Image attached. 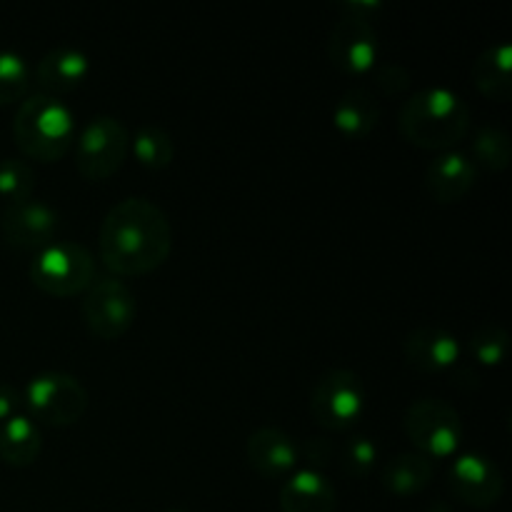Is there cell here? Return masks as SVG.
<instances>
[{"mask_svg":"<svg viewBox=\"0 0 512 512\" xmlns=\"http://www.w3.org/2000/svg\"><path fill=\"white\" fill-rule=\"evenodd\" d=\"M98 253L120 278H140L163 268L173 253V225L148 198H125L100 223Z\"/></svg>","mask_w":512,"mask_h":512,"instance_id":"obj_1","label":"cell"},{"mask_svg":"<svg viewBox=\"0 0 512 512\" xmlns=\"http://www.w3.org/2000/svg\"><path fill=\"white\" fill-rule=\"evenodd\" d=\"M398 130L420 150L448 153L470 130V108L455 90L435 85L410 95L398 113Z\"/></svg>","mask_w":512,"mask_h":512,"instance_id":"obj_2","label":"cell"},{"mask_svg":"<svg viewBox=\"0 0 512 512\" xmlns=\"http://www.w3.org/2000/svg\"><path fill=\"white\" fill-rule=\"evenodd\" d=\"M13 138L25 158L58 163L75 143L73 110L53 95H28L15 113Z\"/></svg>","mask_w":512,"mask_h":512,"instance_id":"obj_3","label":"cell"},{"mask_svg":"<svg viewBox=\"0 0 512 512\" xmlns=\"http://www.w3.org/2000/svg\"><path fill=\"white\" fill-rule=\"evenodd\" d=\"M30 283L50 298H75L93 285L95 260L80 243H53L38 250L28 268Z\"/></svg>","mask_w":512,"mask_h":512,"instance_id":"obj_4","label":"cell"},{"mask_svg":"<svg viewBox=\"0 0 512 512\" xmlns=\"http://www.w3.org/2000/svg\"><path fill=\"white\" fill-rule=\"evenodd\" d=\"M368 403L365 383L358 373L345 368L320 375L310 393V415L328 433H345L360 423Z\"/></svg>","mask_w":512,"mask_h":512,"instance_id":"obj_5","label":"cell"},{"mask_svg":"<svg viewBox=\"0 0 512 512\" xmlns=\"http://www.w3.org/2000/svg\"><path fill=\"white\" fill-rule=\"evenodd\" d=\"M403 428L415 453L430 460H445L463 443V418L440 398H420L405 410Z\"/></svg>","mask_w":512,"mask_h":512,"instance_id":"obj_6","label":"cell"},{"mask_svg":"<svg viewBox=\"0 0 512 512\" xmlns=\"http://www.w3.org/2000/svg\"><path fill=\"white\" fill-rule=\"evenodd\" d=\"M130 153V133L113 115H95L75 140V168L85 180H108Z\"/></svg>","mask_w":512,"mask_h":512,"instance_id":"obj_7","label":"cell"},{"mask_svg":"<svg viewBox=\"0 0 512 512\" xmlns=\"http://www.w3.org/2000/svg\"><path fill=\"white\" fill-rule=\"evenodd\" d=\"M25 408L38 423L50 428L75 425L88 410V390L70 373H40L28 383L23 395Z\"/></svg>","mask_w":512,"mask_h":512,"instance_id":"obj_8","label":"cell"},{"mask_svg":"<svg viewBox=\"0 0 512 512\" xmlns=\"http://www.w3.org/2000/svg\"><path fill=\"white\" fill-rule=\"evenodd\" d=\"M138 303L123 280L100 278L85 290L83 320L90 335L98 340H118L133 328Z\"/></svg>","mask_w":512,"mask_h":512,"instance_id":"obj_9","label":"cell"},{"mask_svg":"<svg viewBox=\"0 0 512 512\" xmlns=\"http://www.w3.org/2000/svg\"><path fill=\"white\" fill-rule=\"evenodd\" d=\"M380 40L373 23L353 15H340L328 38V58L343 75H368L378 68Z\"/></svg>","mask_w":512,"mask_h":512,"instance_id":"obj_10","label":"cell"},{"mask_svg":"<svg viewBox=\"0 0 512 512\" xmlns=\"http://www.w3.org/2000/svg\"><path fill=\"white\" fill-rule=\"evenodd\" d=\"M0 230L13 248L38 253L58 238L60 215L48 203L30 198L23 203L5 205L3 215H0Z\"/></svg>","mask_w":512,"mask_h":512,"instance_id":"obj_11","label":"cell"},{"mask_svg":"<svg viewBox=\"0 0 512 512\" xmlns=\"http://www.w3.org/2000/svg\"><path fill=\"white\" fill-rule=\"evenodd\" d=\"M448 485L460 503L478 510L493 508L505 490L498 465L480 453L458 455L448 470Z\"/></svg>","mask_w":512,"mask_h":512,"instance_id":"obj_12","label":"cell"},{"mask_svg":"<svg viewBox=\"0 0 512 512\" xmlns=\"http://www.w3.org/2000/svg\"><path fill=\"white\" fill-rule=\"evenodd\" d=\"M245 458L260 478L288 480L300 463V448L288 433L265 425L250 433L245 443Z\"/></svg>","mask_w":512,"mask_h":512,"instance_id":"obj_13","label":"cell"},{"mask_svg":"<svg viewBox=\"0 0 512 512\" xmlns=\"http://www.w3.org/2000/svg\"><path fill=\"white\" fill-rule=\"evenodd\" d=\"M478 183V168L470 155L448 150L425 168V193L440 205L460 203Z\"/></svg>","mask_w":512,"mask_h":512,"instance_id":"obj_14","label":"cell"},{"mask_svg":"<svg viewBox=\"0 0 512 512\" xmlns=\"http://www.w3.org/2000/svg\"><path fill=\"white\" fill-rule=\"evenodd\" d=\"M403 355L410 368L420 370V373H445L458 365L460 343L448 330L423 325V328L408 333L403 343Z\"/></svg>","mask_w":512,"mask_h":512,"instance_id":"obj_15","label":"cell"},{"mask_svg":"<svg viewBox=\"0 0 512 512\" xmlns=\"http://www.w3.org/2000/svg\"><path fill=\"white\" fill-rule=\"evenodd\" d=\"M90 75V60L83 50L60 45L48 50L35 65V83L43 90V95H68L78 90Z\"/></svg>","mask_w":512,"mask_h":512,"instance_id":"obj_16","label":"cell"},{"mask_svg":"<svg viewBox=\"0 0 512 512\" xmlns=\"http://www.w3.org/2000/svg\"><path fill=\"white\" fill-rule=\"evenodd\" d=\"M335 505H338L335 485L315 470H298L280 488L283 512H335Z\"/></svg>","mask_w":512,"mask_h":512,"instance_id":"obj_17","label":"cell"},{"mask_svg":"<svg viewBox=\"0 0 512 512\" xmlns=\"http://www.w3.org/2000/svg\"><path fill=\"white\" fill-rule=\"evenodd\" d=\"M380 115H383V108H380L378 95L368 88H350L333 105L335 130L348 140L368 138L378 128Z\"/></svg>","mask_w":512,"mask_h":512,"instance_id":"obj_18","label":"cell"},{"mask_svg":"<svg viewBox=\"0 0 512 512\" xmlns=\"http://www.w3.org/2000/svg\"><path fill=\"white\" fill-rule=\"evenodd\" d=\"M473 83L488 100L508 103L512 98V48L508 43L490 45L475 58Z\"/></svg>","mask_w":512,"mask_h":512,"instance_id":"obj_19","label":"cell"},{"mask_svg":"<svg viewBox=\"0 0 512 512\" xmlns=\"http://www.w3.org/2000/svg\"><path fill=\"white\" fill-rule=\"evenodd\" d=\"M435 465L433 460L420 453H398L385 463L380 473V483L395 498H410L418 495L433 483Z\"/></svg>","mask_w":512,"mask_h":512,"instance_id":"obj_20","label":"cell"},{"mask_svg":"<svg viewBox=\"0 0 512 512\" xmlns=\"http://www.w3.org/2000/svg\"><path fill=\"white\" fill-rule=\"evenodd\" d=\"M43 450V435L35 420L28 415H15V418L0 423V460L10 468H28L40 458Z\"/></svg>","mask_w":512,"mask_h":512,"instance_id":"obj_21","label":"cell"},{"mask_svg":"<svg viewBox=\"0 0 512 512\" xmlns=\"http://www.w3.org/2000/svg\"><path fill=\"white\" fill-rule=\"evenodd\" d=\"M470 155H473L475 168H483L488 173H503L508 170L512 160V145L510 135L498 125H485L475 133L473 145H470Z\"/></svg>","mask_w":512,"mask_h":512,"instance_id":"obj_22","label":"cell"},{"mask_svg":"<svg viewBox=\"0 0 512 512\" xmlns=\"http://www.w3.org/2000/svg\"><path fill=\"white\" fill-rule=\"evenodd\" d=\"M130 150H133V158L148 170H165L175 160L173 138L158 125H143V128L135 130Z\"/></svg>","mask_w":512,"mask_h":512,"instance_id":"obj_23","label":"cell"},{"mask_svg":"<svg viewBox=\"0 0 512 512\" xmlns=\"http://www.w3.org/2000/svg\"><path fill=\"white\" fill-rule=\"evenodd\" d=\"M30 80H33V73L28 63L13 50H0V108L23 103L28 98Z\"/></svg>","mask_w":512,"mask_h":512,"instance_id":"obj_24","label":"cell"},{"mask_svg":"<svg viewBox=\"0 0 512 512\" xmlns=\"http://www.w3.org/2000/svg\"><path fill=\"white\" fill-rule=\"evenodd\" d=\"M35 193V170L28 160L3 158L0 160V198L5 205L23 203Z\"/></svg>","mask_w":512,"mask_h":512,"instance_id":"obj_25","label":"cell"},{"mask_svg":"<svg viewBox=\"0 0 512 512\" xmlns=\"http://www.w3.org/2000/svg\"><path fill=\"white\" fill-rule=\"evenodd\" d=\"M510 348V335L503 325L488 323L475 330L468 340V350L475 358V363L485 368H498L505 360Z\"/></svg>","mask_w":512,"mask_h":512,"instance_id":"obj_26","label":"cell"},{"mask_svg":"<svg viewBox=\"0 0 512 512\" xmlns=\"http://www.w3.org/2000/svg\"><path fill=\"white\" fill-rule=\"evenodd\" d=\"M378 463V448L365 435H355L340 450V468L353 478H368Z\"/></svg>","mask_w":512,"mask_h":512,"instance_id":"obj_27","label":"cell"},{"mask_svg":"<svg viewBox=\"0 0 512 512\" xmlns=\"http://www.w3.org/2000/svg\"><path fill=\"white\" fill-rule=\"evenodd\" d=\"M410 80H413V75L400 63H385L375 68V88L385 98H398V95L408 93Z\"/></svg>","mask_w":512,"mask_h":512,"instance_id":"obj_28","label":"cell"},{"mask_svg":"<svg viewBox=\"0 0 512 512\" xmlns=\"http://www.w3.org/2000/svg\"><path fill=\"white\" fill-rule=\"evenodd\" d=\"M330 455H333V448H330V443L325 438H313L303 448V458L310 463L308 470H315V473H320V468L328 463Z\"/></svg>","mask_w":512,"mask_h":512,"instance_id":"obj_29","label":"cell"},{"mask_svg":"<svg viewBox=\"0 0 512 512\" xmlns=\"http://www.w3.org/2000/svg\"><path fill=\"white\" fill-rule=\"evenodd\" d=\"M20 405H23V395H20L13 385L0 383V423L15 418L20 410Z\"/></svg>","mask_w":512,"mask_h":512,"instance_id":"obj_30","label":"cell"},{"mask_svg":"<svg viewBox=\"0 0 512 512\" xmlns=\"http://www.w3.org/2000/svg\"><path fill=\"white\" fill-rule=\"evenodd\" d=\"M425 512H453V510H450L448 505H445V503H435L433 508H428Z\"/></svg>","mask_w":512,"mask_h":512,"instance_id":"obj_31","label":"cell"},{"mask_svg":"<svg viewBox=\"0 0 512 512\" xmlns=\"http://www.w3.org/2000/svg\"><path fill=\"white\" fill-rule=\"evenodd\" d=\"M165 512H188V510H165Z\"/></svg>","mask_w":512,"mask_h":512,"instance_id":"obj_32","label":"cell"}]
</instances>
